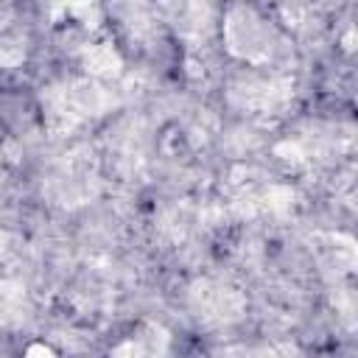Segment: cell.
I'll list each match as a JSON object with an SVG mask.
<instances>
[{"label": "cell", "mask_w": 358, "mask_h": 358, "mask_svg": "<svg viewBox=\"0 0 358 358\" xmlns=\"http://www.w3.org/2000/svg\"><path fill=\"white\" fill-rule=\"evenodd\" d=\"M115 358H151V355H148L140 344H134V341H131V344H123V347L117 350V355H115Z\"/></svg>", "instance_id": "cell-2"}, {"label": "cell", "mask_w": 358, "mask_h": 358, "mask_svg": "<svg viewBox=\"0 0 358 358\" xmlns=\"http://www.w3.org/2000/svg\"><path fill=\"white\" fill-rule=\"evenodd\" d=\"M87 64L95 70V73H109L117 67V56L109 50V48H95L87 53Z\"/></svg>", "instance_id": "cell-1"}, {"label": "cell", "mask_w": 358, "mask_h": 358, "mask_svg": "<svg viewBox=\"0 0 358 358\" xmlns=\"http://www.w3.org/2000/svg\"><path fill=\"white\" fill-rule=\"evenodd\" d=\"M25 358H56V355H53V350H48L45 344H34V347L25 352Z\"/></svg>", "instance_id": "cell-3"}]
</instances>
